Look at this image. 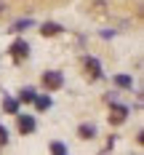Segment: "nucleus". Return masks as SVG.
<instances>
[{
	"instance_id": "10",
	"label": "nucleus",
	"mask_w": 144,
	"mask_h": 155,
	"mask_svg": "<svg viewBox=\"0 0 144 155\" xmlns=\"http://www.w3.org/2000/svg\"><path fill=\"white\" fill-rule=\"evenodd\" d=\"M115 83H117L120 88H131V86H133V80H131L128 75H117V78H115Z\"/></svg>"
},
{
	"instance_id": "7",
	"label": "nucleus",
	"mask_w": 144,
	"mask_h": 155,
	"mask_svg": "<svg viewBox=\"0 0 144 155\" xmlns=\"http://www.w3.org/2000/svg\"><path fill=\"white\" fill-rule=\"evenodd\" d=\"M78 134H80V139H94V134H96V128L91 123H83L78 128Z\"/></svg>"
},
{
	"instance_id": "4",
	"label": "nucleus",
	"mask_w": 144,
	"mask_h": 155,
	"mask_svg": "<svg viewBox=\"0 0 144 155\" xmlns=\"http://www.w3.org/2000/svg\"><path fill=\"white\" fill-rule=\"evenodd\" d=\"M85 72L94 78V80H99V78H101V64L96 62L94 56H85Z\"/></svg>"
},
{
	"instance_id": "1",
	"label": "nucleus",
	"mask_w": 144,
	"mask_h": 155,
	"mask_svg": "<svg viewBox=\"0 0 144 155\" xmlns=\"http://www.w3.org/2000/svg\"><path fill=\"white\" fill-rule=\"evenodd\" d=\"M64 78L62 72H56V70H51V72H43V86H46L48 91H56V88H62Z\"/></svg>"
},
{
	"instance_id": "9",
	"label": "nucleus",
	"mask_w": 144,
	"mask_h": 155,
	"mask_svg": "<svg viewBox=\"0 0 144 155\" xmlns=\"http://www.w3.org/2000/svg\"><path fill=\"white\" fill-rule=\"evenodd\" d=\"M3 110L11 112V115H16V112H19V102H16V99H3Z\"/></svg>"
},
{
	"instance_id": "11",
	"label": "nucleus",
	"mask_w": 144,
	"mask_h": 155,
	"mask_svg": "<svg viewBox=\"0 0 144 155\" xmlns=\"http://www.w3.org/2000/svg\"><path fill=\"white\" fill-rule=\"evenodd\" d=\"M35 96H37V94H35V88H30V86H27V88H24V91L19 94V99H21V102H32V99H35Z\"/></svg>"
},
{
	"instance_id": "2",
	"label": "nucleus",
	"mask_w": 144,
	"mask_h": 155,
	"mask_svg": "<svg viewBox=\"0 0 144 155\" xmlns=\"http://www.w3.org/2000/svg\"><path fill=\"white\" fill-rule=\"evenodd\" d=\"M107 102H110V120H112L115 126L123 123V120H126V115H128V107H126V104H115L112 99H107Z\"/></svg>"
},
{
	"instance_id": "6",
	"label": "nucleus",
	"mask_w": 144,
	"mask_h": 155,
	"mask_svg": "<svg viewBox=\"0 0 144 155\" xmlns=\"http://www.w3.org/2000/svg\"><path fill=\"white\" fill-rule=\"evenodd\" d=\"M40 32H43L46 38H53V35H59V32H62V27H59L56 21H46V24L40 27Z\"/></svg>"
},
{
	"instance_id": "5",
	"label": "nucleus",
	"mask_w": 144,
	"mask_h": 155,
	"mask_svg": "<svg viewBox=\"0 0 144 155\" xmlns=\"http://www.w3.org/2000/svg\"><path fill=\"white\" fill-rule=\"evenodd\" d=\"M19 131L21 134H32L35 131V120H32L30 115H19Z\"/></svg>"
},
{
	"instance_id": "12",
	"label": "nucleus",
	"mask_w": 144,
	"mask_h": 155,
	"mask_svg": "<svg viewBox=\"0 0 144 155\" xmlns=\"http://www.w3.org/2000/svg\"><path fill=\"white\" fill-rule=\"evenodd\" d=\"M30 24H32V19H24V21H16L14 27H11V32H21L24 27H30Z\"/></svg>"
},
{
	"instance_id": "13",
	"label": "nucleus",
	"mask_w": 144,
	"mask_h": 155,
	"mask_svg": "<svg viewBox=\"0 0 144 155\" xmlns=\"http://www.w3.org/2000/svg\"><path fill=\"white\" fill-rule=\"evenodd\" d=\"M51 153H56V155H64V153H67V147H64L62 142H53V144H51Z\"/></svg>"
},
{
	"instance_id": "8",
	"label": "nucleus",
	"mask_w": 144,
	"mask_h": 155,
	"mask_svg": "<svg viewBox=\"0 0 144 155\" xmlns=\"http://www.w3.org/2000/svg\"><path fill=\"white\" fill-rule=\"evenodd\" d=\"M32 102H35V107L40 110V112H46V110L51 107V99H48V96H35Z\"/></svg>"
},
{
	"instance_id": "3",
	"label": "nucleus",
	"mask_w": 144,
	"mask_h": 155,
	"mask_svg": "<svg viewBox=\"0 0 144 155\" xmlns=\"http://www.w3.org/2000/svg\"><path fill=\"white\" fill-rule=\"evenodd\" d=\"M27 54H30V46H27L24 40H16L14 46H11V56H14V62H21V59H27Z\"/></svg>"
},
{
	"instance_id": "14",
	"label": "nucleus",
	"mask_w": 144,
	"mask_h": 155,
	"mask_svg": "<svg viewBox=\"0 0 144 155\" xmlns=\"http://www.w3.org/2000/svg\"><path fill=\"white\" fill-rule=\"evenodd\" d=\"M8 142V131H5V126H0V144H5Z\"/></svg>"
}]
</instances>
